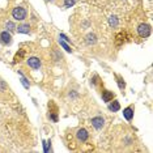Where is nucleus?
<instances>
[{
    "instance_id": "f257e3e1",
    "label": "nucleus",
    "mask_w": 153,
    "mask_h": 153,
    "mask_svg": "<svg viewBox=\"0 0 153 153\" xmlns=\"http://www.w3.org/2000/svg\"><path fill=\"white\" fill-rule=\"evenodd\" d=\"M12 16H13L15 20L22 21V20H25V17H26V11H25V8H22V7H16L12 12Z\"/></svg>"
},
{
    "instance_id": "f03ea898",
    "label": "nucleus",
    "mask_w": 153,
    "mask_h": 153,
    "mask_svg": "<svg viewBox=\"0 0 153 153\" xmlns=\"http://www.w3.org/2000/svg\"><path fill=\"white\" fill-rule=\"evenodd\" d=\"M49 116L52 122H58V106L54 104V101H50L49 104Z\"/></svg>"
},
{
    "instance_id": "7ed1b4c3",
    "label": "nucleus",
    "mask_w": 153,
    "mask_h": 153,
    "mask_svg": "<svg viewBox=\"0 0 153 153\" xmlns=\"http://www.w3.org/2000/svg\"><path fill=\"white\" fill-rule=\"evenodd\" d=\"M137 33L141 38H147L151 35V26L148 24H141L140 26L137 27Z\"/></svg>"
},
{
    "instance_id": "20e7f679",
    "label": "nucleus",
    "mask_w": 153,
    "mask_h": 153,
    "mask_svg": "<svg viewBox=\"0 0 153 153\" xmlns=\"http://www.w3.org/2000/svg\"><path fill=\"white\" fill-rule=\"evenodd\" d=\"M104 123H105V119L102 116H94L92 119V124H93V127L96 130H101L104 127Z\"/></svg>"
},
{
    "instance_id": "39448f33",
    "label": "nucleus",
    "mask_w": 153,
    "mask_h": 153,
    "mask_svg": "<svg viewBox=\"0 0 153 153\" xmlns=\"http://www.w3.org/2000/svg\"><path fill=\"white\" fill-rule=\"evenodd\" d=\"M26 63H27V66H29L30 68H33V69H38L41 67V60L38 59V58H35V56L29 58Z\"/></svg>"
},
{
    "instance_id": "423d86ee",
    "label": "nucleus",
    "mask_w": 153,
    "mask_h": 153,
    "mask_svg": "<svg viewBox=\"0 0 153 153\" xmlns=\"http://www.w3.org/2000/svg\"><path fill=\"white\" fill-rule=\"evenodd\" d=\"M12 42V37H11V34L8 32H3L0 33V43L3 44H9Z\"/></svg>"
},
{
    "instance_id": "0eeeda50",
    "label": "nucleus",
    "mask_w": 153,
    "mask_h": 153,
    "mask_svg": "<svg viewBox=\"0 0 153 153\" xmlns=\"http://www.w3.org/2000/svg\"><path fill=\"white\" fill-rule=\"evenodd\" d=\"M77 139L79 140H81V141H87L88 140V137H89V133L87 130H84V128H80L79 131H77Z\"/></svg>"
},
{
    "instance_id": "6e6552de",
    "label": "nucleus",
    "mask_w": 153,
    "mask_h": 153,
    "mask_svg": "<svg viewBox=\"0 0 153 153\" xmlns=\"http://www.w3.org/2000/svg\"><path fill=\"white\" fill-rule=\"evenodd\" d=\"M123 116L127 119V121H131L133 118V107L132 106H128L123 110Z\"/></svg>"
},
{
    "instance_id": "1a4fd4ad",
    "label": "nucleus",
    "mask_w": 153,
    "mask_h": 153,
    "mask_svg": "<svg viewBox=\"0 0 153 153\" xmlns=\"http://www.w3.org/2000/svg\"><path fill=\"white\" fill-rule=\"evenodd\" d=\"M113 98H114V93H113V92H110V90H104V92H102V99H104L105 102L113 101Z\"/></svg>"
},
{
    "instance_id": "9d476101",
    "label": "nucleus",
    "mask_w": 153,
    "mask_h": 153,
    "mask_svg": "<svg viewBox=\"0 0 153 153\" xmlns=\"http://www.w3.org/2000/svg\"><path fill=\"white\" fill-rule=\"evenodd\" d=\"M18 30V33H22V34H29L30 33V26L29 24H22L18 27H16Z\"/></svg>"
},
{
    "instance_id": "9b49d317",
    "label": "nucleus",
    "mask_w": 153,
    "mask_h": 153,
    "mask_svg": "<svg viewBox=\"0 0 153 153\" xmlns=\"http://www.w3.org/2000/svg\"><path fill=\"white\" fill-rule=\"evenodd\" d=\"M115 39H116L115 43L118 44V46H121V44L124 42V39H126V35H124V33H119V34H116Z\"/></svg>"
},
{
    "instance_id": "f8f14e48",
    "label": "nucleus",
    "mask_w": 153,
    "mask_h": 153,
    "mask_svg": "<svg viewBox=\"0 0 153 153\" xmlns=\"http://www.w3.org/2000/svg\"><path fill=\"white\" fill-rule=\"evenodd\" d=\"M111 102V101H110ZM119 109H121V105H119L118 101H113L111 104L109 105V110L110 111H118Z\"/></svg>"
},
{
    "instance_id": "ddd939ff",
    "label": "nucleus",
    "mask_w": 153,
    "mask_h": 153,
    "mask_svg": "<svg viewBox=\"0 0 153 153\" xmlns=\"http://www.w3.org/2000/svg\"><path fill=\"white\" fill-rule=\"evenodd\" d=\"M24 55H25V51H24V50H20V51H18L17 54L15 55V59H13V63L21 62V59H22V58H24Z\"/></svg>"
},
{
    "instance_id": "4468645a",
    "label": "nucleus",
    "mask_w": 153,
    "mask_h": 153,
    "mask_svg": "<svg viewBox=\"0 0 153 153\" xmlns=\"http://www.w3.org/2000/svg\"><path fill=\"white\" fill-rule=\"evenodd\" d=\"M116 80H118V87H119V89H121V90H124V88H126V82H124L123 77L116 76Z\"/></svg>"
},
{
    "instance_id": "2eb2a0df",
    "label": "nucleus",
    "mask_w": 153,
    "mask_h": 153,
    "mask_svg": "<svg viewBox=\"0 0 153 153\" xmlns=\"http://www.w3.org/2000/svg\"><path fill=\"white\" fill-rule=\"evenodd\" d=\"M96 43V35L94 34H88L87 35V44H94Z\"/></svg>"
},
{
    "instance_id": "dca6fc26",
    "label": "nucleus",
    "mask_w": 153,
    "mask_h": 153,
    "mask_svg": "<svg viewBox=\"0 0 153 153\" xmlns=\"http://www.w3.org/2000/svg\"><path fill=\"white\" fill-rule=\"evenodd\" d=\"M18 75H20V76H21V82H22V85H24V87L26 88V89H29V88H30V85H29V82H27L26 77H25V76H24V75L21 73L20 71H18Z\"/></svg>"
},
{
    "instance_id": "f3484780",
    "label": "nucleus",
    "mask_w": 153,
    "mask_h": 153,
    "mask_svg": "<svg viewBox=\"0 0 153 153\" xmlns=\"http://www.w3.org/2000/svg\"><path fill=\"white\" fill-rule=\"evenodd\" d=\"M109 22H110V25L113 27H116L118 26V18L115 17V16H111V17L109 18Z\"/></svg>"
},
{
    "instance_id": "a211bd4d",
    "label": "nucleus",
    "mask_w": 153,
    "mask_h": 153,
    "mask_svg": "<svg viewBox=\"0 0 153 153\" xmlns=\"http://www.w3.org/2000/svg\"><path fill=\"white\" fill-rule=\"evenodd\" d=\"M59 43H60V46H62V47L66 50L67 52H71V51H72V50H71V47H69L68 44H67V43L64 42V41H59Z\"/></svg>"
},
{
    "instance_id": "6ab92c4d",
    "label": "nucleus",
    "mask_w": 153,
    "mask_h": 153,
    "mask_svg": "<svg viewBox=\"0 0 153 153\" xmlns=\"http://www.w3.org/2000/svg\"><path fill=\"white\" fill-rule=\"evenodd\" d=\"M5 26H7V29L9 30V32H13V30L16 29V26H15V24H13L12 21H8L7 22V25H5Z\"/></svg>"
},
{
    "instance_id": "aec40b11",
    "label": "nucleus",
    "mask_w": 153,
    "mask_h": 153,
    "mask_svg": "<svg viewBox=\"0 0 153 153\" xmlns=\"http://www.w3.org/2000/svg\"><path fill=\"white\" fill-rule=\"evenodd\" d=\"M75 4V0H64V5L67 8H71Z\"/></svg>"
},
{
    "instance_id": "412c9836",
    "label": "nucleus",
    "mask_w": 153,
    "mask_h": 153,
    "mask_svg": "<svg viewBox=\"0 0 153 153\" xmlns=\"http://www.w3.org/2000/svg\"><path fill=\"white\" fill-rule=\"evenodd\" d=\"M60 38H62V39H64V41H67V42H71V39H68V37H67L66 34H63V33H60Z\"/></svg>"
},
{
    "instance_id": "4be33fe9",
    "label": "nucleus",
    "mask_w": 153,
    "mask_h": 153,
    "mask_svg": "<svg viewBox=\"0 0 153 153\" xmlns=\"http://www.w3.org/2000/svg\"><path fill=\"white\" fill-rule=\"evenodd\" d=\"M47 1H49V0H47ZM50 1H52V0H50Z\"/></svg>"
}]
</instances>
